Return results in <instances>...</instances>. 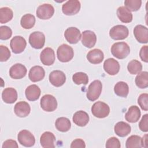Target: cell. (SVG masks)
Listing matches in <instances>:
<instances>
[{
  "instance_id": "4",
  "label": "cell",
  "mask_w": 148,
  "mask_h": 148,
  "mask_svg": "<svg viewBox=\"0 0 148 148\" xmlns=\"http://www.w3.org/2000/svg\"><path fill=\"white\" fill-rule=\"evenodd\" d=\"M91 112L95 117L102 119L107 117L110 113V108L106 103L98 101L94 103L91 107Z\"/></svg>"
},
{
  "instance_id": "43",
  "label": "cell",
  "mask_w": 148,
  "mask_h": 148,
  "mask_svg": "<svg viewBox=\"0 0 148 148\" xmlns=\"http://www.w3.org/2000/svg\"><path fill=\"white\" fill-rule=\"evenodd\" d=\"M70 147L71 148H84L86 147V144L83 139H76L72 141Z\"/></svg>"
},
{
  "instance_id": "23",
  "label": "cell",
  "mask_w": 148,
  "mask_h": 148,
  "mask_svg": "<svg viewBox=\"0 0 148 148\" xmlns=\"http://www.w3.org/2000/svg\"><path fill=\"white\" fill-rule=\"evenodd\" d=\"M72 120L76 125L80 127H84L89 121V116L86 112L79 110L74 113Z\"/></svg>"
},
{
  "instance_id": "34",
  "label": "cell",
  "mask_w": 148,
  "mask_h": 148,
  "mask_svg": "<svg viewBox=\"0 0 148 148\" xmlns=\"http://www.w3.org/2000/svg\"><path fill=\"white\" fill-rule=\"evenodd\" d=\"M125 147L127 148L142 147V138L138 135H131L126 140Z\"/></svg>"
},
{
  "instance_id": "31",
  "label": "cell",
  "mask_w": 148,
  "mask_h": 148,
  "mask_svg": "<svg viewBox=\"0 0 148 148\" xmlns=\"http://www.w3.org/2000/svg\"><path fill=\"white\" fill-rule=\"evenodd\" d=\"M135 84L140 88H146L148 86V73L146 71L140 72L135 77Z\"/></svg>"
},
{
  "instance_id": "29",
  "label": "cell",
  "mask_w": 148,
  "mask_h": 148,
  "mask_svg": "<svg viewBox=\"0 0 148 148\" xmlns=\"http://www.w3.org/2000/svg\"><path fill=\"white\" fill-rule=\"evenodd\" d=\"M55 125L58 131L65 132L70 130L71 127V123L68 118L61 117L56 120Z\"/></svg>"
},
{
  "instance_id": "16",
  "label": "cell",
  "mask_w": 148,
  "mask_h": 148,
  "mask_svg": "<svg viewBox=\"0 0 148 148\" xmlns=\"http://www.w3.org/2000/svg\"><path fill=\"white\" fill-rule=\"evenodd\" d=\"M134 34L136 39L141 43L148 42V29L142 25H137L134 29Z\"/></svg>"
},
{
  "instance_id": "30",
  "label": "cell",
  "mask_w": 148,
  "mask_h": 148,
  "mask_svg": "<svg viewBox=\"0 0 148 148\" xmlns=\"http://www.w3.org/2000/svg\"><path fill=\"white\" fill-rule=\"evenodd\" d=\"M114 93L121 97H127L129 92L128 84L124 82H117L114 87Z\"/></svg>"
},
{
  "instance_id": "35",
  "label": "cell",
  "mask_w": 148,
  "mask_h": 148,
  "mask_svg": "<svg viewBox=\"0 0 148 148\" xmlns=\"http://www.w3.org/2000/svg\"><path fill=\"white\" fill-rule=\"evenodd\" d=\"M127 69L128 72L132 75L138 74L142 71V65L139 61L136 60H133L128 64Z\"/></svg>"
},
{
  "instance_id": "1",
  "label": "cell",
  "mask_w": 148,
  "mask_h": 148,
  "mask_svg": "<svg viewBox=\"0 0 148 148\" xmlns=\"http://www.w3.org/2000/svg\"><path fill=\"white\" fill-rule=\"evenodd\" d=\"M112 55L118 59L126 58L130 53V48L128 45L124 42H116L111 47Z\"/></svg>"
},
{
  "instance_id": "13",
  "label": "cell",
  "mask_w": 148,
  "mask_h": 148,
  "mask_svg": "<svg viewBox=\"0 0 148 148\" xmlns=\"http://www.w3.org/2000/svg\"><path fill=\"white\" fill-rule=\"evenodd\" d=\"M64 36L66 40L71 44L77 43L82 37L80 30L74 27L68 28L65 31Z\"/></svg>"
},
{
  "instance_id": "12",
  "label": "cell",
  "mask_w": 148,
  "mask_h": 148,
  "mask_svg": "<svg viewBox=\"0 0 148 148\" xmlns=\"http://www.w3.org/2000/svg\"><path fill=\"white\" fill-rule=\"evenodd\" d=\"M49 82L55 87H60L62 86L66 81L65 73L59 70L52 71L49 75Z\"/></svg>"
},
{
  "instance_id": "5",
  "label": "cell",
  "mask_w": 148,
  "mask_h": 148,
  "mask_svg": "<svg viewBox=\"0 0 148 148\" xmlns=\"http://www.w3.org/2000/svg\"><path fill=\"white\" fill-rule=\"evenodd\" d=\"M40 105L42 109L47 112L54 111L57 107L56 98L50 94H46L40 99Z\"/></svg>"
},
{
  "instance_id": "33",
  "label": "cell",
  "mask_w": 148,
  "mask_h": 148,
  "mask_svg": "<svg viewBox=\"0 0 148 148\" xmlns=\"http://www.w3.org/2000/svg\"><path fill=\"white\" fill-rule=\"evenodd\" d=\"M13 17L12 9L8 7H3L0 9V23H6L10 21Z\"/></svg>"
},
{
  "instance_id": "15",
  "label": "cell",
  "mask_w": 148,
  "mask_h": 148,
  "mask_svg": "<svg viewBox=\"0 0 148 148\" xmlns=\"http://www.w3.org/2000/svg\"><path fill=\"white\" fill-rule=\"evenodd\" d=\"M120 66L117 61L110 58L106 60L103 63V69L105 71L110 75H115L119 73Z\"/></svg>"
},
{
  "instance_id": "42",
  "label": "cell",
  "mask_w": 148,
  "mask_h": 148,
  "mask_svg": "<svg viewBox=\"0 0 148 148\" xmlns=\"http://www.w3.org/2000/svg\"><path fill=\"white\" fill-rule=\"evenodd\" d=\"M139 129L143 132H147L148 131V114H145L142 117L139 123Z\"/></svg>"
},
{
  "instance_id": "45",
  "label": "cell",
  "mask_w": 148,
  "mask_h": 148,
  "mask_svg": "<svg viewBox=\"0 0 148 148\" xmlns=\"http://www.w3.org/2000/svg\"><path fill=\"white\" fill-rule=\"evenodd\" d=\"M18 147L17 142L14 140L12 139H8L5 140L3 145H2V148H9V147H16L17 148Z\"/></svg>"
},
{
  "instance_id": "18",
  "label": "cell",
  "mask_w": 148,
  "mask_h": 148,
  "mask_svg": "<svg viewBox=\"0 0 148 148\" xmlns=\"http://www.w3.org/2000/svg\"><path fill=\"white\" fill-rule=\"evenodd\" d=\"M97 42V36L95 34L90 30H86L82 32V43L86 47L92 48Z\"/></svg>"
},
{
  "instance_id": "28",
  "label": "cell",
  "mask_w": 148,
  "mask_h": 148,
  "mask_svg": "<svg viewBox=\"0 0 148 148\" xmlns=\"http://www.w3.org/2000/svg\"><path fill=\"white\" fill-rule=\"evenodd\" d=\"M117 16L124 23H129L132 20V14L125 6H120L117 10Z\"/></svg>"
},
{
  "instance_id": "9",
  "label": "cell",
  "mask_w": 148,
  "mask_h": 148,
  "mask_svg": "<svg viewBox=\"0 0 148 148\" xmlns=\"http://www.w3.org/2000/svg\"><path fill=\"white\" fill-rule=\"evenodd\" d=\"M29 43L34 49H42L45 43V36L44 34L40 31L32 32L29 36Z\"/></svg>"
},
{
  "instance_id": "20",
  "label": "cell",
  "mask_w": 148,
  "mask_h": 148,
  "mask_svg": "<svg viewBox=\"0 0 148 148\" xmlns=\"http://www.w3.org/2000/svg\"><path fill=\"white\" fill-rule=\"evenodd\" d=\"M45 76V72L44 69L38 65L32 67L28 73V77L32 82H36L42 80Z\"/></svg>"
},
{
  "instance_id": "25",
  "label": "cell",
  "mask_w": 148,
  "mask_h": 148,
  "mask_svg": "<svg viewBox=\"0 0 148 148\" xmlns=\"http://www.w3.org/2000/svg\"><path fill=\"white\" fill-rule=\"evenodd\" d=\"M2 98L6 103H13L17 99V91L12 87L6 88L2 92Z\"/></svg>"
},
{
  "instance_id": "6",
  "label": "cell",
  "mask_w": 148,
  "mask_h": 148,
  "mask_svg": "<svg viewBox=\"0 0 148 148\" xmlns=\"http://www.w3.org/2000/svg\"><path fill=\"white\" fill-rule=\"evenodd\" d=\"M128 28L123 25L113 26L109 31V35L114 40H123L128 36Z\"/></svg>"
},
{
  "instance_id": "19",
  "label": "cell",
  "mask_w": 148,
  "mask_h": 148,
  "mask_svg": "<svg viewBox=\"0 0 148 148\" xmlns=\"http://www.w3.org/2000/svg\"><path fill=\"white\" fill-rule=\"evenodd\" d=\"M56 136L49 131L43 133L40 138V143L42 147L44 148H54L55 147Z\"/></svg>"
},
{
  "instance_id": "36",
  "label": "cell",
  "mask_w": 148,
  "mask_h": 148,
  "mask_svg": "<svg viewBox=\"0 0 148 148\" xmlns=\"http://www.w3.org/2000/svg\"><path fill=\"white\" fill-rule=\"evenodd\" d=\"M72 80L76 84L86 85L88 82V77L84 72H77L72 76Z\"/></svg>"
},
{
  "instance_id": "46",
  "label": "cell",
  "mask_w": 148,
  "mask_h": 148,
  "mask_svg": "<svg viewBox=\"0 0 148 148\" xmlns=\"http://www.w3.org/2000/svg\"><path fill=\"white\" fill-rule=\"evenodd\" d=\"M142 147H147V134L145 135L142 138Z\"/></svg>"
},
{
  "instance_id": "11",
  "label": "cell",
  "mask_w": 148,
  "mask_h": 148,
  "mask_svg": "<svg viewBox=\"0 0 148 148\" xmlns=\"http://www.w3.org/2000/svg\"><path fill=\"white\" fill-rule=\"evenodd\" d=\"M27 45L25 39L21 36H15L10 40V46L12 51L15 54L22 53Z\"/></svg>"
},
{
  "instance_id": "21",
  "label": "cell",
  "mask_w": 148,
  "mask_h": 148,
  "mask_svg": "<svg viewBox=\"0 0 148 148\" xmlns=\"http://www.w3.org/2000/svg\"><path fill=\"white\" fill-rule=\"evenodd\" d=\"M14 113L20 117H25L27 116L30 112L31 108L27 102L20 101L16 103L14 108Z\"/></svg>"
},
{
  "instance_id": "27",
  "label": "cell",
  "mask_w": 148,
  "mask_h": 148,
  "mask_svg": "<svg viewBox=\"0 0 148 148\" xmlns=\"http://www.w3.org/2000/svg\"><path fill=\"white\" fill-rule=\"evenodd\" d=\"M27 99L30 101L37 100L40 95V89L36 84H32L27 87L25 91Z\"/></svg>"
},
{
  "instance_id": "3",
  "label": "cell",
  "mask_w": 148,
  "mask_h": 148,
  "mask_svg": "<svg viewBox=\"0 0 148 148\" xmlns=\"http://www.w3.org/2000/svg\"><path fill=\"white\" fill-rule=\"evenodd\" d=\"M58 60L62 62H67L71 61L74 56L73 49L66 44H62L58 47L57 51Z\"/></svg>"
},
{
  "instance_id": "32",
  "label": "cell",
  "mask_w": 148,
  "mask_h": 148,
  "mask_svg": "<svg viewBox=\"0 0 148 148\" xmlns=\"http://www.w3.org/2000/svg\"><path fill=\"white\" fill-rule=\"evenodd\" d=\"M20 24L24 29H31L35 24V17L31 14H25L21 17Z\"/></svg>"
},
{
  "instance_id": "38",
  "label": "cell",
  "mask_w": 148,
  "mask_h": 148,
  "mask_svg": "<svg viewBox=\"0 0 148 148\" xmlns=\"http://www.w3.org/2000/svg\"><path fill=\"white\" fill-rule=\"evenodd\" d=\"M138 103L141 109L145 111L148 110V94L147 93L141 94L138 98Z\"/></svg>"
},
{
  "instance_id": "14",
  "label": "cell",
  "mask_w": 148,
  "mask_h": 148,
  "mask_svg": "<svg viewBox=\"0 0 148 148\" xmlns=\"http://www.w3.org/2000/svg\"><path fill=\"white\" fill-rule=\"evenodd\" d=\"M41 62L47 66L51 65L55 61V53L53 49L50 47L44 49L40 54Z\"/></svg>"
},
{
  "instance_id": "39",
  "label": "cell",
  "mask_w": 148,
  "mask_h": 148,
  "mask_svg": "<svg viewBox=\"0 0 148 148\" xmlns=\"http://www.w3.org/2000/svg\"><path fill=\"white\" fill-rule=\"evenodd\" d=\"M12 35V31L8 26H1L0 27V39L2 40L9 39Z\"/></svg>"
},
{
  "instance_id": "40",
  "label": "cell",
  "mask_w": 148,
  "mask_h": 148,
  "mask_svg": "<svg viewBox=\"0 0 148 148\" xmlns=\"http://www.w3.org/2000/svg\"><path fill=\"white\" fill-rule=\"evenodd\" d=\"M10 57V51L9 49L3 45L0 46V61L1 62L6 61Z\"/></svg>"
},
{
  "instance_id": "41",
  "label": "cell",
  "mask_w": 148,
  "mask_h": 148,
  "mask_svg": "<svg viewBox=\"0 0 148 148\" xmlns=\"http://www.w3.org/2000/svg\"><path fill=\"white\" fill-rule=\"evenodd\" d=\"M105 146L107 148H120L121 144L120 140L117 138L111 137L106 141Z\"/></svg>"
},
{
  "instance_id": "7",
  "label": "cell",
  "mask_w": 148,
  "mask_h": 148,
  "mask_svg": "<svg viewBox=\"0 0 148 148\" xmlns=\"http://www.w3.org/2000/svg\"><path fill=\"white\" fill-rule=\"evenodd\" d=\"M17 139L19 143L25 147H31L35 143V139L33 134L26 130H21L18 132Z\"/></svg>"
},
{
  "instance_id": "26",
  "label": "cell",
  "mask_w": 148,
  "mask_h": 148,
  "mask_svg": "<svg viewBox=\"0 0 148 148\" xmlns=\"http://www.w3.org/2000/svg\"><path fill=\"white\" fill-rule=\"evenodd\" d=\"M114 130L117 136L124 137L131 132V127L128 123L124 121H120L115 124Z\"/></svg>"
},
{
  "instance_id": "37",
  "label": "cell",
  "mask_w": 148,
  "mask_h": 148,
  "mask_svg": "<svg viewBox=\"0 0 148 148\" xmlns=\"http://www.w3.org/2000/svg\"><path fill=\"white\" fill-rule=\"evenodd\" d=\"M142 4L140 0H126L124 1L125 7L130 12L138 10Z\"/></svg>"
},
{
  "instance_id": "44",
  "label": "cell",
  "mask_w": 148,
  "mask_h": 148,
  "mask_svg": "<svg viewBox=\"0 0 148 148\" xmlns=\"http://www.w3.org/2000/svg\"><path fill=\"white\" fill-rule=\"evenodd\" d=\"M147 46H143L140 49V52H139V56L140 57V59L145 62H148V56H147Z\"/></svg>"
},
{
  "instance_id": "22",
  "label": "cell",
  "mask_w": 148,
  "mask_h": 148,
  "mask_svg": "<svg viewBox=\"0 0 148 148\" xmlns=\"http://www.w3.org/2000/svg\"><path fill=\"white\" fill-rule=\"evenodd\" d=\"M88 61L92 64H98L102 62L104 58L103 53L98 49L90 50L87 54Z\"/></svg>"
},
{
  "instance_id": "2",
  "label": "cell",
  "mask_w": 148,
  "mask_h": 148,
  "mask_svg": "<svg viewBox=\"0 0 148 148\" xmlns=\"http://www.w3.org/2000/svg\"><path fill=\"white\" fill-rule=\"evenodd\" d=\"M102 84L100 80H95L89 85L87 91V98L91 101L97 100L102 92Z\"/></svg>"
},
{
  "instance_id": "10",
  "label": "cell",
  "mask_w": 148,
  "mask_h": 148,
  "mask_svg": "<svg viewBox=\"0 0 148 148\" xmlns=\"http://www.w3.org/2000/svg\"><path fill=\"white\" fill-rule=\"evenodd\" d=\"M54 13V7L49 3H44L39 6L36 12L37 17L42 20L50 18L53 16Z\"/></svg>"
},
{
  "instance_id": "17",
  "label": "cell",
  "mask_w": 148,
  "mask_h": 148,
  "mask_svg": "<svg viewBox=\"0 0 148 148\" xmlns=\"http://www.w3.org/2000/svg\"><path fill=\"white\" fill-rule=\"evenodd\" d=\"M26 67L21 64H16L11 66L9 69V75L14 79H20L27 74Z\"/></svg>"
},
{
  "instance_id": "24",
  "label": "cell",
  "mask_w": 148,
  "mask_h": 148,
  "mask_svg": "<svg viewBox=\"0 0 148 148\" xmlns=\"http://www.w3.org/2000/svg\"><path fill=\"white\" fill-rule=\"evenodd\" d=\"M140 114V109L137 106H131L125 113V119L128 122L131 123H136L139 120Z\"/></svg>"
},
{
  "instance_id": "8",
  "label": "cell",
  "mask_w": 148,
  "mask_h": 148,
  "mask_svg": "<svg viewBox=\"0 0 148 148\" xmlns=\"http://www.w3.org/2000/svg\"><path fill=\"white\" fill-rule=\"evenodd\" d=\"M80 2L77 0H69L62 5V11L64 14L72 16L77 14L80 9Z\"/></svg>"
}]
</instances>
